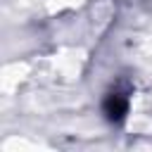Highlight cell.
Wrapping results in <instances>:
<instances>
[{
	"label": "cell",
	"mask_w": 152,
	"mask_h": 152,
	"mask_svg": "<svg viewBox=\"0 0 152 152\" xmlns=\"http://www.w3.org/2000/svg\"><path fill=\"white\" fill-rule=\"evenodd\" d=\"M104 112H107V116H109L112 121H119V119H124V114L128 112V100H126L121 93H112V95L107 97V102H104Z\"/></svg>",
	"instance_id": "cell-1"
}]
</instances>
